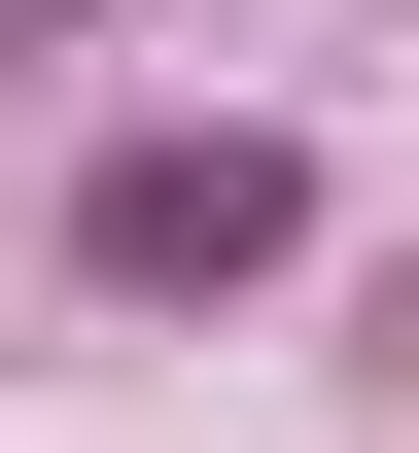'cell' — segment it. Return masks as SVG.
<instances>
[{
	"instance_id": "6da1fadb",
	"label": "cell",
	"mask_w": 419,
	"mask_h": 453,
	"mask_svg": "<svg viewBox=\"0 0 419 453\" xmlns=\"http://www.w3.org/2000/svg\"><path fill=\"white\" fill-rule=\"evenodd\" d=\"M70 244H105L140 314H210V280H280V244H314V174L210 105V140H105V174H70Z\"/></svg>"
},
{
	"instance_id": "7a4b0ae2",
	"label": "cell",
	"mask_w": 419,
	"mask_h": 453,
	"mask_svg": "<svg viewBox=\"0 0 419 453\" xmlns=\"http://www.w3.org/2000/svg\"><path fill=\"white\" fill-rule=\"evenodd\" d=\"M0 35H105V0H0Z\"/></svg>"
}]
</instances>
